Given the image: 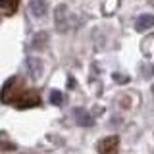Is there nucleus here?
<instances>
[{
	"label": "nucleus",
	"mask_w": 154,
	"mask_h": 154,
	"mask_svg": "<svg viewBox=\"0 0 154 154\" xmlns=\"http://www.w3.org/2000/svg\"><path fill=\"white\" fill-rule=\"evenodd\" d=\"M23 91V81H21V77H17V75H12L10 79L4 83L2 87V91H0V102L2 104H12L14 100L17 98V94Z\"/></svg>",
	"instance_id": "f257e3e1"
},
{
	"label": "nucleus",
	"mask_w": 154,
	"mask_h": 154,
	"mask_svg": "<svg viewBox=\"0 0 154 154\" xmlns=\"http://www.w3.org/2000/svg\"><path fill=\"white\" fill-rule=\"evenodd\" d=\"M27 71L31 79H38L42 73V62L38 58H27Z\"/></svg>",
	"instance_id": "423d86ee"
},
{
	"label": "nucleus",
	"mask_w": 154,
	"mask_h": 154,
	"mask_svg": "<svg viewBox=\"0 0 154 154\" xmlns=\"http://www.w3.org/2000/svg\"><path fill=\"white\" fill-rule=\"evenodd\" d=\"M19 8L17 0H0V16H12Z\"/></svg>",
	"instance_id": "6e6552de"
},
{
	"label": "nucleus",
	"mask_w": 154,
	"mask_h": 154,
	"mask_svg": "<svg viewBox=\"0 0 154 154\" xmlns=\"http://www.w3.org/2000/svg\"><path fill=\"white\" fill-rule=\"evenodd\" d=\"M41 102H42V100H41L38 91H35V89H23L12 104L16 106L17 110H27V108H35V106H38Z\"/></svg>",
	"instance_id": "f03ea898"
},
{
	"label": "nucleus",
	"mask_w": 154,
	"mask_h": 154,
	"mask_svg": "<svg viewBox=\"0 0 154 154\" xmlns=\"http://www.w3.org/2000/svg\"><path fill=\"white\" fill-rule=\"evenodd\" d=\"M150 27H154V16H150V14H143L135 21V31H146Z\"/></svg>",
	"instance_id": "0eeeda50"
},
{
	"label": "nucleus",
	"mask_w": 154,
	"mask_h": 154,
	"mask_svg": "<svg viewBox=\"0 0 154 154\" xmlns=\"http://www.w3.org/2000/svg\"><path fill=\"white\" fill-rule=\"evenodd\" d=\"M73 116H75L77 125H81V127H91V125H94V118L87 112L85 108H75Z\"/></svg>",
	"instance_id": "39448f33"
},
{
	"label": "nucleus",
	"mask_w": 154,
	"mask_h": 154,
	"mask_svg": "<svg viewBox=\"0 0 154 154\" xmlns=\"http://www.w3.org/2000/svg\"><path fill=\"white\" fill-rule=\"evenodd\" d=\"M50 102L56 104V106H62V104L66 102V96L62 94L60 91H52V93H50Z\"/></svg>",
	"instance_id": "f8f14e48"
},
{
	"label": "nucleus",
	"mask_w": 154,
	"mask_h": 154,
	"mask_svg": "<svg viewBox=\"0 0 154 154\" xmlns=\"http://www.w3.org/2000/svg\"><path fill=\"white\" fill-rule=\"evenodd\" d=\"M150 91H152V94H154V83H152V85H150Z\"/></svg>",
	"instance_id": "4468645a"
},
{
	"label": "nucleus",
	"mask_w": 154,
	"mask_h": 154,
	"mask_svg": "<svg viewBox=\"0 0 154 154\" xmlns=\"http://www.w3.org/2000/svg\"><path fill=\"white\" fill-rule=\"evenodd\" d=\"M29 10L33 12L35 17H42L46 14V10H48V4L45 2V0H33V2L29 4Z\"/></svg>",
	"instance_id": "1a4fd4ad"
},
{
	"label": "nucleus",
	"mask_w": 154,
	"mask_h": 154,
	"mask_svg": "<svg viewBox=\"0 0 154 154\" xmlns=\"http://www.w3.org/2000/svg\"><path fill=\"white\" fill-rule=\"evenodd\" d=\"M46 45H48V33H45V31L37 33L31 41V46L35 48V50H42V48H46Z\"/></svg>",
	"instance_id": "9d476101"
},
{
	"label": "nucleus",
	"mask_w": 154,
	"mask_h": 154,
	"mask_svg": "<svg viewBox=\"0 0 154 154\" xmlns=\"http://www.w3.org/2000/svg\"><path fill=\"white\" fill-rule=\"evenodd\" d=\"M54 25H56V29L60 33H67V31H69V8H67V4H60V6H56Z\"/></svg>",
	"instance_id": "7ed1b4c3"
},
{
	"label": "nucleus",
	"mask_w": 154,
	"mask_h": 154,
	"mask_svg": "<svg viewBox=\"0 0 154 154\" xmlns=\"http://www.w3.org/2000/svg\"><path fill=\"white\" fill-rule=\"evenodd\" d=\"M98 154H119V137L118 135H108V137L100 139Z\"/></svg>",
	"instance_id": "20e7f679"
},
{
	"label": "nucleus",
	"mask_w": 154,
	"mask_h": 154,
	"mask_svg": "<svg viewBox=\"0 0 154 154\" xmlns=\"http://www.w3.org/2000/svg\"><path fill=\"white\" fill-rule=\"evenodd\" d=\"M114 81L116 83H129V77L127 75H122V73H114Z\"/></svg>",
	"instance_id": "ddd939ff"
},
{
	"label": "nucleus",
	"mask_w": 154,
	"mask_h": 154,
	"mask_svg": "<svg viewBox=\"0 0 154 154\" xmlns=\"http://www.w3.org/2000/svg\"><path fill=\"white\" fill-rule=\"evenodd\" d=\"M16 148H17V144L10 141L4 131H0V152H10V150H16Z\"/></svg>",
	"instance_id": "9b49d317"
}]
</instances>
